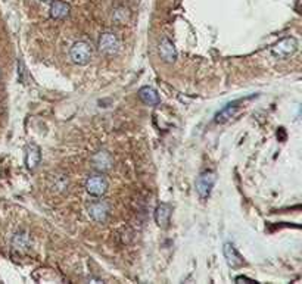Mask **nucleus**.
I'll list each match as a JSON object with an SVG mask.
<instances>
[{"label": "nucleus", "mask_w": 302, "mask_h": 284, "mask_svg": "<svg viewBox=\"0 0 302 284\" xmlns=\"http://www.w3.org/2000/svg\"><path fill=\"white\" fill-rule=\"evenodd\" d=\"M112 18L114 21L118 24V25H124L130 18V12L129 9L126 6H118L114 9V13H112Z\"/></svg>", "instance_id": "nucleus-16"}, {"label": "nucleus", "mask_w": 302, "mask_h": 284, "mask_svg": "<svg viewBox=\"0 0 302 284\" xmlns=\"http://www.w3.org/2000/svg\"><path fill=\"white\" fill-rule=\"evenodd\" d=\"M97 47H99L100 53H103L106 56H114V55H117L120 52L121 43H120V39L117 37V34L106 31L99 37Z\"/></svg>", "instance_id": "nucleus-2"}, {"label": "nucleus", "mask_w": 302, "mask_h": 284, "mask_svg": "<svg viewBox=\"0 0 302 284\" xmlns=\"http://www.w3.org/2000/svg\"><path fill=\"white\" fill-rule=\"evenodd\" d=\"M216 172H213V171H205V172H202V174L199 175L198 181H196V192L199 193V196L204 198V199L208 198L210 193H211V190H213V187H214V184H216Z\"/></svg>", "instance_id": "nucleus-4"}, {"label": "nucleus", "mask_w": 302, "mask_h": 284, "mask_svg": "<svg viewBox=\"0 0 302 284\" xmlns=\"http://www.w3.org/2000/svg\"><path fill=\"white\" fill-rule=\"evenodd\" d=\"M298 50V40L295 37H286L271 47V55L277 59H286L295 55Z\"/></svg>", "instance_id": "nucleus-1"}, {"label": "nucleus", "mask_w": 302, "mask_h": 284, "mask_svg": "<svg viewBox=\"0 0 302 284\" xmlns=\"http://www.w3.org/2000/svg\"><path fill=\"white\" fill-rule=\"evenodd\" d=\"M12 247H13V250L19 252V253L25 252L30 247V237H28V234L24 233V231L16 233L13 236V240H12Z\"/></svg>", "instance_id": "nucleus-14"}, {"label": "nucleus", "mask_w": 302, "mask_h": 284, "mask_svg": "<svg viewBox=\"0 0 302 284\" xmlns=\"http://www.w3.org/2000/svg\"><path fill=\"white\" fill-rule=\"evenodd\" d=\"M108 190V181L102 175H91L86 181V192L90 196L100 198Z\"/></svg>", "instance_id": "nucleus-5"}, {"label": "nucleus", "mask_w": 302, "mask_h": 284, "mask_svg": "<svg viewBox=\"0 0 302 284\" xmlns=\"http://www.w3.org/2000/svg\"><path fill=\"white\" fill-rule=\"evenodd\" d=\"M237 105H239V102H233V103H228L224 109H221V111L216 115L217 124H223V122L228 121V120L234 115V112L239 109Z\"/></svg>", "instance_id": "nucleus-15"}, {"label": "nucleus", "mask_w": 302, "mask_h": 284, "mask_svg": "<svg viewBox=\"0 0 302 284\" xmlns=\"http://www.w3.org/2000/svg\"><path fill=\"white\" fill-rule=\"evenodd\" d=\"M70 12H71V7L67 1L64 0H52L50 3V16L53 19H58V21H62V19H67L70 16Z\"/></svg>", "instance_id": "nucleus-7"}, {"label": "nucleus", "mask_w": 302, "mask_h": 284, "mask_svg": "<svg viewBox=\"0 0 302 284\" xmlns=\"http://www.w3.org/2000/svg\"><path fill=\"white\" fill-rule=\"evenodd\" d=\"M170 216H171V208L167 203H161L155 209V222L161 228H167L170 224Z\"/></svg>", "instance_id": "nucleus-10"}, {"label": "nucleus", "mask_w": 302, "mask_h": 284, "mask_svg": "<svg viewBox=\"0 0 302 284\" xmlns=\"http://www.w3.org/2000/svg\"><path fill=\"white\" fill-rule=\"evenodd\" d=\"M70 56L73 59L74 64L77 65H87L91 59V47L86 41H77L71 50H70Z\"/></svg>", "instance_id": "nucleus-3"}, {"label": "nucleus", "mask_w": 302, "mask_h": 284, "mask_svg": "<svg viewBox=\"0 0 302 284\" xmlns=\"http://www.w3.org/2000/svg\"><path fill=\"white\" fill-rule=\"evenodd\" d=\"M42 159V152L37 144H30L25 152V165L30 171L36 169Z\"/></svg>", "instance_id": "nucleus-12"}, {"label": "nucleus", "mask_w": 302, "mask_h": 284, "mask_svg": "<svg viewBox=\"0 0 302 284\" xmlns=\"http://www.w3.org/2000/svg\"><path fill=\"white\" fill-rule=\"evenodd\" d=\"M139 99H140L143 103L149 105V106H152V105H158V103L161 102L159 94L156 93V90L152 88V87H149V85L142 87V88L139 90Z\"/></svg>", "instance_id": "nucleus-13"}, {"label": "nucleus", "mask_w": 302, "mask_h": 284, "mask_svg": "<svg viewBox=\"0 0 302 284\" xmlns=\"http://www.w3.org/2000/svg\"><path fill=\"white\" fill-rule=\"evenodd\" d=\"M39 1H49V0H39Z\"/></svg>", "instance_id": "nucleus-18"}, {"label": "nucleus", "mask_w": 302, "mask_h": 284, "mask_svg": "<svg viewBox=\"0 0 302 284\" xmlns=\"http://www.w3.org/2000/svg\"><path fill=\"white\" fill-rule=\"evenodd\" d=\"M91 162H93V166H94L96 169L105 172V171H109V169L112 168L114 161H112V158H111V155H109L108 152L102 150V152L94 153V156L91 158Z\"/></svg>", "instance_id": "nucleus-11"}, {"label": "nucleus", "mask_w": 302, "mask_h": 284, "mask_svg": "<svg viewBox=\"0 0 302 284\" xmlns=\"http://www.w3.org/2000/svg\"><path fill=\"white\" fill-rule=\"evenodd\" d=\"M240 282H249V283H254V280H251V279H248V277H243V276L236 277V283H240Z\"/></svg>", "instance_id": "nucleus-17"}, {"label": "nucleus", "mask_w": 302, "mask_h": 284, "mask_svg": "<svg viewBox=\"0 0 302 284\" xmlns=\"http://www.w3.org/2000/svg\"><path fill=\"white\" fill-rule=\"evenodd\" d=\"M88 215L97 222H105L109 215V205L105 201H94L88 205Z\"/></svg>", "instance_id": "nucleus-6"}, {"label": "nucleus", "mask_w": 302, "mask_h": 284, "mask_svg": "<svg viewBox=\"0 0 302 284\" xmlns=\"http://www.w3.org/2000/svg\"><path fill=\"white\" fill-rule=\"evenodd\" d=\"M159 55L162 58L164 62L167 64H173L177 59V52H175V47H174L173 41L167 37H164L161 40V44H159Z\"/></svg>", "instance_id": "nucleus-9"}, {"label": "nucleus", "mask_w": 302, "mask_h": 284, "mask_svg": "<svg viewBox=\"0 0 302 284\" xmlns=\"http://www.w3.org/2000/svg\"><path fill=\"white\" fill-rule=\"evenodd\" d=\"M223 253H224V258L227 261V265L230 268H239L243 265V258L239 255V252L236 250V247L231 243H226L223 247Z\"/></svg>", "instance_id": "nucleus-8"}]
</instances>
